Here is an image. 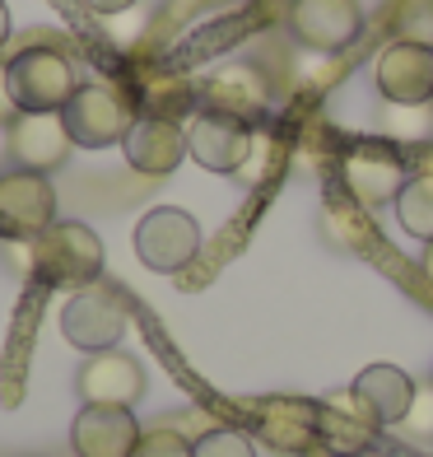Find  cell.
<instances>
[{
  "mask_svg": "<svg viewBox=\"0 0 433 457\" xmlns=\"http://www.w3.org/2000/svg\"><path fill=\"white\" fill-rule=\"evenodd\" d=\"M121 154H127V163L135 173L144 178H163V173H173L182 154H187V127L173 117H150V112H140L131 121V131L127 140H121Z\"/></svg>",
  "mask_w": 433,
  "mask_h": 457,
  "instance_id": "cell-13",
  "label": "cell"
},
{
  "mask_svg": "<svg viewBox=\"0 0 433 457\" xmlns=\"http://www.w3.org/2000/svg\"><path fill=\"white\" fill-rule=\"evenodd\" d=\"M5 150H10V159L19 163V169L52 173L70 159L75 140L66 131V121H61V112H19L10 121V131H5Z\"/></svg>",
  "mask_w": 433,
  "mask_h": 457,
  "instance_id": "cell-12",
  "label": "cell"
},
{
  "mask_svg": "<svg viewBox=\"0 0 433 457\" xmlns=\"http://www.w3.org/2000/svg\"><path fill=\"white\" fill-rule=\"evenodd\" d=\"M10 43V10H5V0H0V47Z\"/></svg>",
  "mask_w": 433,
  "mask_h": 457,
  "instance_id": "cell-27",
  "label": "cell"
},
{
  "mask_svg": "<svg viewBox=\"0 0 433 457\" xmlns=\"http://www.w3.org/2000/svg\"><path fill=\"white\" fill-rule=\"evenodd\" d=\"M340 178H345V192L355 196L359 205H391L401 196V187L410 178V163L396 145L387 140H359L355 150L340 159Z\"/></svg>",
  "mask_w": 433,
  "mask_h": 457,
  "instance_id": "cell-7",
  "label": "cell"
},
{
  "mask_svg": "<svg viewBox=\"0 0 433 457\" xmlns=\"http://www.w3.org/2000/svg\"><path fill=\"white\" fill-rule=\"evenodd\" d=\"M85 5H89L94 14H121V10H131L135 0H85Z\"/></svg>",
  "mask_w": 433,
  "mask_h": 457,
  "instance_id": "cell-25",
  "label": "cell"
},
{
  "mask_svg": "<svg viewBox=\"0 0 433 457\" xmlns=\"http://www.w3.org/2000/svg\"><path fill=\"white\" fill-rule=\"evenodd\" d=\"M29 247H33L29 276H37L52 289H85V285H98L102 276V238L79 220H56Z\"/></svg>",
  "mask_w": 433,
  "mask_h": 457,
  "instance_id": "cell-1",
  "label": "cell"
},
{
  "mask_svg": "<svg viewBox=\"0 0 433 457\" xmlns=\"http://www.w3.org/2000/svg\"><path fill=\"white\" fill-rule=\"evenodd\" d=\"M192 457H257V448L242 429H205L192 439Z\"/></svg>",
  "mask_w": 433,
  "mask_h": 457,
  "instance_id": "cell-20",
  "label": "cell"
},
{
  "mask_svg": "<svg viewBox=\"0 0 433 457\" xmlns=\"http://www.w3.org/2000/svg\"><path fill=\"white\" fill-rule=\"evenodd\" d=\"M131 308L127 299L108 285H85L75 289L70 303L61 308V337L85 355H102V350H117V341L127 337Z\"/></svg>",
  "mask_w": 433,
  "mask_h": 457,
  "instance_id": "cell-4",
  "label": "cell"
},
{
  "mask_svg": "<svg viewBox=\"0 0 433 457\" xmlns=\"http://www.w3.org/2000/svg\"><path fill=\"white\" fill-rule=\"evenodd\" d=\"M135 257L159 276H173V271H187L200 253V224L177 211V205H154L150 215L135 224Z\"/></svg>",
  "mask_w": 433,
  "mask_h": 457,
  "instance_id": "cell-5",
  "label": "cell"
},
{
  "mask_svg": "<svg viewBox=\"0 0 433 457\" xmlns=\"http://www.w3.org/2000/svg\"><path fill=\"white\" fill-rule=\"evenodd\" d=\"M200 98H205V108H215V112L257 121L266 112V103H271V85H266V75L257 66L233 61V66L210 71V79L200 85Z\"/></svg>",
  "mask_w": 433,
  "mask_h": 457,
  "instance_id": "cell-16",
  "label": "cell"
},
{
  "mask_svg": "<svg viewBox=\"0 0 433 457\" xmlns=\"http://www.w3.org/2000/svg\"><path fill=\"white\" fill-rule=\"evenodd\" d=\"M19 117V103L10 94V79H5V66H0V131H10V121Z\"/></svg>",
  "mask_w": 433,
  "mask_h": 457,
  "instance_id": "cell-24",
  "label": "cell"
},
{
  "mask_svg": "<svg viewBox=\"0 0 433 457\" xmlns=\"http://www.w3.org/2000/svg\"><path fill=\"white\" fill-rule=\"evenodd\" d=\"M75 387L85 406H135L144 397V369L121 350H102L79 364Z\"/></svg>",
  "mask_w": 433,
  "mask_h": 457,
  "instance_id": "cell-15",
  "label": "cell"
},
{
  "mask_svg": "<svg viewBox=\"0 0 433 457\" xmlns=\"http://www.w3.org/2000/svg\"><path fill=\"white\" fill-rule=\"evenodd\" d=\"M368 205H359L355 196H331L326 201V228H331V238H340L345 247H359L368 238V220H364Z\"/></svg>",
  "mask_w": 433,
  "mask_h": 457,
  "instance_id": "cell-19",
  "label": "cell"
},
{
  "mask_svg": "<svg viewBox=\"0 0 433 457\" xmlns=\"http://www.w3.org/2000/svg\"><path fill=\"white\" fill-rule=\"evenodd\" d=\"M252 145H257V131L242 117L200 108L187 121V154L210 173H242V163L252 159Z\"/></svg>",
  "mask_w": 433,
  "mask_h": 457,
  "instance_id": "cell-8",
  "label": "cell"
},
{
  "mask_svg": "<svg viewBox=\"0 0 433 457\" xmlns=\"http://www.w3.org/2000/svg\"><path fill=\"white\" fill-rule=\"evenodd\" d=\"M373 79H378V94L396 108H424L433 103V47L424 43H387L373 61Z\"/></svg>",
  "mask_w": 433,
  "mask_h": 457,
  "instance_id": "cell-9",
  "label": "cell"
},
{
  "mask_svg": "<svg viewBox=\"0 0 433 457\" xmlns=\"http://www.w3.org/2000/svg\"><path fill=\"white\" fill-rule=\"evenodd\" d=\"M5 79H10V94L19 103V112H61L70 103V94L79 89V75H75V61L61 52V47H19L5 61Z\"/></svg>",
  "mask_w": 433,
  "mask_h": 457,
  "instance_id": "cell-2",
  "label": "cell"
},
{
  "mask_svg": "<svg viewBox=\"0 0 433 457\" xmlns=\"http://www.w3.org/2000/svg\"><path fill=\"white\" fill-rule=\"evenodd\" d=\"M410 173H433V150H420V159L410 163Z\"/></svg>",
  "mask_w": 433,
  "mask_h": 457,
  "instance_id": "cell-26",
  "label": "cell"
},
{
  "mask_svg": "<svg viewBox=\"0 0 433 457\" xmlns=\"http://www.w3.org/2000/svg\"><path fill=\"white\" fill-rule=\"evenodd\" d=\"M289 29L313 52H345L364 29L359 0H289Z\"/></svg>",
  "mask_w": 433,
  "mask_h": 457,
  "instance_id": "cell-11",
  "label": "cell"
},
{
  "mask_svg": "<svg viewBox=\"0 0 433 457\" xmlns=\"http://www.w3.org/2000/svg\"><path fill=\"white\" fill-rule=\"evenodd\" d=\"M429 108H433V103H429Z\"/></svg>",
  "mask_w": 433,
  "mask_h": 457,
  "instance_id": "cell-30",
  "label": "cell"
},
{
  "mask_svg": "<svg viewBox=\"0 0 433 457\" xmlns=\"http://www.w3.org/2000/svg\"><path fill=\"white\" fill-rule=\"evenodd\" d=\"M391 205H396V220L410 238H420V243L433 238V173H410Z\"/></svg>",
  "mask_w": 433,
  "mask_h": 457,
  "instance_id": "cell-18",
  "label": "cell"
},
{
  "mask_svg": "<svg viewBox=\"0 0 433 457\" xmlns=\"http://www.w3.org/2000/svg\"><path fill=\"white\" fill-rule=\"evenodd\" d=\"M401 37L405 43L433 47V0H410V5L401 10Z\"/></svg>",
  "mask_w": 433,
  "mask_h": 457,
  "instance_id": "cell-22",
  "label": "cell"
},
{
  "mask_svg": "<svg viewBox=\"0 0 433 457\" xmlns=\"http://www.w3.org/2000/svg\"><path fill=\"white\" fill-rule=\"evenodd\" d=\"M56 224V187L47 173H0V238L5 243H33Z\"/></svg>",
  "mask_w": 433,
  "mask_h": 457,
  "instance_id": "cell-6",
  "label": "cell"
},
{
  "mask_svg": "<svg viewBox=\"0 0 433 457\" xmlns=\"http://www.w3.org/2000/svg\"><path fill=\"white\" fill-rule=\"evenodd\" d=\"M61 121H66L70 140L79 150H108V145H121L135 121V103L121 94L117 85H79L70 94V103L61 108Z\"/></svg>",
  "mask_w": 433,
  "mask_h": 457,
  "instance_id": "cell-3",
  "label": "cell"
},
{
  "mask_svg": "<svg viewBox=\"0 0 433 457\" xmlns=\"http://www.w3.org/2000/svg\"><path fill=\"white\" fill-rule=\"evenodd\" d=\"M257 434L275 453L313 457L322 448V402L307 397H271L257 406Z\"/></svg>",
  "mask_w": 433,
  "mask_h": 457,
  "instance_id": "cell-10",
  "label": "cell"
},
{
  "mask_svg": "<svg viewBox=\"0 0 433 457\" xmlns=\"http://www.w3.org/2000/svg\"><path fill=\"white\" fill-rule=\"evenodd\" d=\"M340 457H373V453H340Z\"/></svg>",
  "mask_w": 433,
  "mask_h": 457,
  "instance_id": "cell-29",
  "label": "cell"
},
{
  "mask_svg": "<svg viewBox=\"0 0 433 457\" xmlns=\"http://www.w3.org/2000/svg\"><path fill=\"white\" fill-rule=\"evenodd\" d=\"M131 457H192V439L173 425H154L140 434V444Z\"/></svg>",
  "mask_w": 433,
  "mask_h": 457,
  "instance_id": "cell-21",
  "label": "cell"
},
{
  "mask_svg": "<svg viewBox=\"0 0 433 457\" xmlns=\"http://www.w3.org/2000/svg\"><path fill=\"white\" fill-rule=\"evenodd\" d=\"M349 392L368 406V415L387 429V425H401L405 415H410V406H415V378H410L405 369H396V364H368L355 383H349Z\"/></svg>",
  "mask_w": 433,
  "mask_h": 457,
  "instance_id": "cell-17",
  "label": "cell"
},
{
  "mask_svg": "<svg viewBox=\"0 0 433 457\" xmlns=\"http://www.w3.org/2000/svg\"><path fill=\"white\" fill-rule=\"evenodd\" d=\"M401 425L424 434V439H433V387H420L415 392V406H410V415H405Z\"/></svg>",
  "mask_w": 433,
  "mask_h": 457,
  "instance_id": "cell-23",
  "label": "cell"
},
{
  "mask_svg": "<svg viewBox=\"0 0 433 457\" xmlns=\"http://www.w3.org/2000/svg\"><path fill=\"white\" fill-rule=\"evenodd\" d=\"M140 425L131 406H79L70 425L75 457H131L140 444Z\"/></svg>",
  "mask_w": 433,
  "mask_h": 457,
  "instance_id": "cell-14",
  "label": "cell"
},
{
  "mask_svg": "<svg viewBox=\"0 0 433 457\" xmlns=\"http://www.w3.org/2000/svg\"><path fill=\"white\" fill-rule=\"evenodd\" d=\"M420 266H424V276L433 280V238L424 243V257H420Z\"/></svg>",
  "mask_w": 433,
  "mask_h": 457,
  "instance_id": "cell-28",
  "label": "cell"
}]
</instances>
